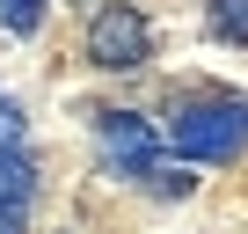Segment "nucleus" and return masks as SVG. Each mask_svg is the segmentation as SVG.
<instances>
[{
	"instance_id": "nucleus-1",
	"label": "nucleus",
	"mask_w": 248,
	"mask_h": 234,
	"mask_svg": "<svg viewBox=\"0 0 248 234\" xmlns=\"http://www.w3.org/2000/svg\"><path fill=\"white\" fill-rule=\"evenodd\" d=\"M168 147L183 161H241L248 154V102L241 95H183L168 110Z\"/></svg>"
},
{
	"instance_id": "nucleus-2",
	"label": "nucleus",
	"mask_w": 248,
	"mask_h": 234,
	"mask_svg": "<svg viewBox=\"0 0 248 234\" xmlns=\"http://www.w3.org/2000/svg\"><path fill=\"white\" fill-rule=\"evenodd\" d=\"M146 51H154L146 15L132 8V0H102L95 22H88V59H95L102 73H132V66H146Z\"/></svg>"
},
{
	"instance_id": "nucleus-3",
	"label": "nucleus",
	"mask_w": 248,
	"mask_h": 234,
	"mask_svg": "<svg viewBox=\"0 0 248 234\" xmlns=\"http://www.w3.org/2000/svg\"><path fill=\"white\" fill-rule=\"evenodd\" d=\"M95 132H102V154H109V168L117 176H146L154 161H161V139H154V125L146 117H132V110H102L95 117Z\"/></svg>"
},
{
	"instance_id": "nucleus-4",
	"label": "nucleus",
	"mask_w": 248,
	"mask_h": 234,
	"mask_svg": "<svg viewBox=\"0 0 248 234\" xmlns=\"http://www.w3.org/2000/svg\"><path fill=\"white\" fill-rule=\"evenodd\" d=\"M0 198H8V205H30L37 198V161L15 147V154H0Z\"/></svg>"
},
{
	"instance_id": "nucleus-5",
	"label": "nucleus",
	"mask_w": 248,
	"mask_h": 234,
	"mask_svg": "<svg viewBox=\"0 0 248 234\" xmlns=\"http://www.w3.org/2000/svg\"><path fill=\"white\" fill-rule=\"evenodd\" d=\"M204 22H212V37L248 44V0H212V8H204Z\"/></svg>"
},
{
	"instance_id": "nucleus-6",
	"label": "nucleus",
	"mask_w": 248,
	"mask_h": 234,
	"mask_svg": "<svg viewBox=\"0 0 248 234\" xmlns=\"http://www.w3.org/2000/svg\"><path fill=\"white\" fill-rule=\"evenodd\" d=\"M44 8H51V0H0V30H8V37H37L44 30Z\"/></svg>"
},
{
	"instance_id": "nucleus-7",
	"label": "nucleus",
	"mask_w": 248,
	"mask_h": 234,
	"mask_svg": "<svg viewBox=\"0 0 248 234\" xmlns=\"http://www.w3.org/2000/svg\"><path fill=\"white\" fill-rule=\"evenodd\" d=\"M139 183H146V190H161V198H190V183H197V176H190V168H168V161H154Z\"/></svg>"
},
{
	"instance_id": "nucleus-8",
	"label": "nucleus",
	"mask_w": 248,
	"mask_h": 234,
	"mask_svg": "<svg viewBox=\"0 0 248 234\" xmlns=\"http://www.w3.org/2000/svg\"><path fill=\"white\" fill-rule=\"evenodd\" d=\"M15 147H22V110L0 102V154H15Z\"/></svg>"
},
{
	"instance_id": "nucleus-9",
	"label": "nucleus",
	"mask_w": 248,
	"mask_h": 234,
	"mask_svg": "<svg viewBox=\"0 0 248 234\" xmlns=\"http://www.w3.org/2000/svg\"><path fill=\"white\" fill-rule=\"evenodd\" d=\"M0 234H30V205H8V198H0Z\"/></svg>"
}]
</instances>
